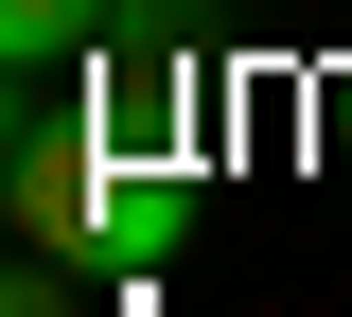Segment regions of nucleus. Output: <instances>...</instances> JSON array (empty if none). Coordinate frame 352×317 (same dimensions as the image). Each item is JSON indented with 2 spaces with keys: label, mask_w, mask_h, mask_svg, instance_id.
Instances as JSON below:
<instances>
[{
  "label": "nucleus",
  "mask_w": 352,
  "mask_h": 317,
  "mask_svg": "<svg viewBox=\"0 0 352 317\" xmlns=\"http://www.w3.org/2000/svg\"><path fill=\"white\" fill-rule=\"evenodd\" d=\"M0 89H18V71H0Z\"/></svg>",
  "instance_id": "5"
},
{
  "label": "nucleus",
  "mask_w": 352,
  "mask_h": 317,
  "mask_svg": "<svg viewBox=\"0 0 352 317\" xmlns=\"http://www.w3.org/2000/svg\"><path fill=\"white\" fill-rule=\"evenodd\" d=\"M71 106L106 141H141V159H194V124H212V71H194V0H124L106 36L71 53Z\"/></svg>",
  "instance_id": "1"
},
{
  "label": "nucleus",
  "mask_w": 352,
  "mask_h": 317,
  "mask_svg": "<svg viewBox=\"0 0 352 317\" xmlns=\"http://www.w3.org/2000/svg\"><path fill=\"white\" fill-rule=\"evenodd\" d=\"M71 282H88V265H53V247H36V265H0V317H71Z\"/></svg>",
  "instance_id": "4"
},
{
  "label": "nucleus",
  "mask_w": 352,
  "mask_h": 317,
  "mask_svg": "<svg viewBox=\"0 0 352 317\" xmlns=\"http://www.w3.org/2000/svg\"><path fill=\"white\" fill-rule=\"evenodd\" d=\"M106 18H124V0H0V71L36 89V71H71V53L106 36Z\"/></svg>",
  "instance_id": "3"
},
{
  "label": "nucleus",
  "mask_w": 352,
  "mask_h": 317,
  "mask_svg": "<svg viewBox=\"0 0 352 317\" xmlns=\"http://www.w3.org/2000/svg\"><path fill=\"white\" fill-rule=\"evenodd\" d=\"M106 159H124V141L88 124V106L18 141V159H0V212H18V247H53V265H88V229H106Z\"/></svg>",
  "instance_id": "2"
}]
</instances>
